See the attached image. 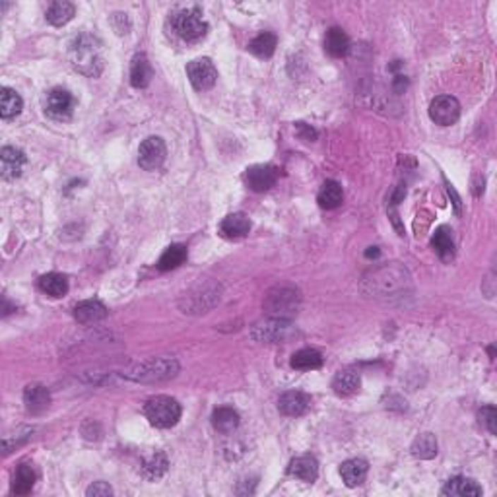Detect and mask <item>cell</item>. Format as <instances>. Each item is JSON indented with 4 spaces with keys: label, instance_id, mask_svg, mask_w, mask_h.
Wrapping results in <instances>:
<instances>
[{
    "label": "cell",
    "instance_id": "6da1fadb",
    "mask_svg": "<svg viewBox=\"0 0 497 497\" xmlns=\"http://www.w3.org/2000/svg\"><path fill=\"white\" fill-rule=\"evenodd\" d=\"M68 61L72 68L88 78H97L103 72V49L101 41L90 33H80L68 47Z\"/></svg>",
    "mask_w": 497,
    "mask_h": 497
},
{
    "label": "cell",
    "instance_id": "7a4b0ae2",
    "mask_svg": "<svg viewBox=\"0 0 497 497\" xmlns=\"http://www.w3.org/2000/svg\"><path fill=\"white\" fill-rule=\"evenodd\" d=\"M179 371V364L173 357H155L148 361H140L131 367H124L123 377L136 383H160L175 377Z\"/></svg>",
    "mask_w": 497,
    "mask_h": 497
},
{
    "label": "cell",
    "instance_id": "3957f363",
    "mask_svg": "<svg viewBox=\"0 0 497 497\" xmlns=\"http://www.w3.org/2000/svg\"><path fill=\"white\" fill-rule=\"evenodd\" d=\"M406 284H408V272L396 264L375 268L364 278V286H369V294H395L398 289H402Z\"/></svg>",
    "mask_w": 497,
    "mask_h": 497
},
{
    "label": "cell",
    "instance_id": "277c9868",
    "mask_svg": "<svg viewBox=\"0 0 497 497\" xmlns=\"http://www.w3.org/2000/svg\"><path fill=\"white\" fill-rule=\"evenodd\" d=\"M144 414H146L148 421L152 426L160 427V429H167V427L175 426L181 419V404L171 396H152L144 404Z\"/></svg>",
    "mask_w": 497,
    "mask_h": 497
},
{
    "label": "cell",
    "instance_id": "5b68a950",
    "mask_svg": "<svg viewBox=\"0 0 497 497\" xmlns=\"http://www.w3.org/2000/svg\"><path fill=\"white\" fill-rule=\"evenodd\" d=\"M264 309L270 317L289 321V317L299 309V292L287 286L274 287L264 299Z\"/></svg>",
    "mask_w": 497,
    "mask_h": 497
},
{
    "label": "cell",
    "instance_id": "8992f818",
    "mask_svg": "<svg viewBox=\"0 0 497 497\" xmlns=\"http://www.w3.org/2000/svg\"><path fill=\"white\" fill-rule=\"evenodd\" d=\"M173 28L177 31L179 37L193 43V41H198L206 35L208 23L196 8H185L173 16Z\"/></svg>",
    "mask_w": 497,
    "mask_h": 497
},
{
    "label": "cell",
    "instance_id": "52a82bcc",
    "mask_svg": "<svg viewBox=\"0 0 497 497\" xmlns=\"http://www.w3.org/2000/svg\"><path fill=\"white\" fill-rule=\"evenodd\" d=\"M292 330H294L292 321L270 317L253 325L251 336H253V340L261 342V344H276V342L286 340L287 336L292 334Z\"/></svg>",
    "mask_w": 497,
    "mask_h": 497
},
{
    "label": "cell",
    "instance_id": "ba28073f",
    "mask_svg": "<svg viewBox=\"0 0 497 497\" xmlns=\"http://www.w3.org/2000/svg\"><path fill=\"white\" fill-rule=\"evenodd\" d=\"M186 76L191 80L194 90L206 92V90H212L216 84L217 70L210 59H196V61L186 64Z\"/></svg>",
    "mask_w": 497,
    "mask_h": 497
},
{
    "label": "cell",
    "instance_id": "9c48e42d",
    "mask_svg": "<svg viewBox=\"0 0 497 497\" xmlns=\"http://www.w3.org/2000/svg\"><path fill=\"white\" fill-rule=\"evenodd\" d=\"M167 148L160 136H148L138 148V163L144 171L160 169L165 162Z\"/></svg>",
    "mask_w": 497,
    "mask_h": 497
},
{
    "label": "cell",
    "instance_id": "30bf717a",
    "mask_svg": "<svg viewBox=\"0 0 497 497\" xmlns=\"http://www.w3.org/2000/svg\"><path fill=\"white\" fill-rule=\"evenodd\" d=\"M74 111V97L68 90L53 88L45 97V113L54 121H68Z\"/></svg>",
    "mask_w": 497,
    "mask_h": 497
},
{
    "label": "cell",
    "instance_id": "8fae6325",
    "mask_svg": "<svg viewBox=\"0 0 497 497\" xmlns=\"http://www.w3.org/2000/svg\"><path fill=\"white\" fill-rule=\"evenodd\" d=\"M460 116V103L453 95H439L429 103V119L439 126H450Z\"/></svg>",
    "mask_w": 497,
    "mask_h": 497
},
{
    "label": "cell",
    "instance_id": "7c38bea8",
    "mask_svg": "<svg viewBox=\"0 0 497 497\" xmlns=\"http://www.w3.org/2000/svg\"><path fill=\"white\" fill-rule=\"evenodd\" d=\"M278 181V171L274 165H264V163H258V165H253L245 171V183L251 191L255 193H264L268 191L272 186L276 185Z\"/></svg>",
    "mask_w": 497,
    "mask_h": 497
},
{
    "label": "cell",
    "instance_id": "4fadbf2b",
    "mask_svg": "<svg viewBox=\"0 0 497 497\" xmlns=\"http://www.w3.org/2000/svg\"><path fill=\"white\" fill-rule=\"evenodd\" d=\"M23 165H25V154L22 150L12 146H4L0 150V173L2 179L12 181L22 175Z\"/></svg>",
    "mask_w": 497,
    "mask_h": 497
},
{
    "label": "cell",
    "instance_id": "5bb4252c",
    "mask_svg": "<svg viewBox=\"0 0 497 497\" xmlns=\"http://www.w3.org/2000/svg\"><path fill=\"white\" fill-rule=\"evenodd\" d=\"M309 406L311 398L301 390H287L278 398V410L284 416H289V418L303 416L305 412L309 410Z\"/></svg>",
    "mask_w": 497,
    "mask_h": 497
},
{
    "label": "cell",
    "instance_id": "9a60e30c",
    "mask_svg": "<svg viewBox=\"0 0 497 497\" xmlns=\"http://www.w3.org/2000/svg\"><path fill=\"white\" fill-rule=\"evenodd\" d=\"M248 232H251V220L245 214H241V212L225 216L222 220V224H220V233H222V237H225V239H243Z\"/></svg>",
    "mask_w": 497,
    "mask_h": 497
},
{
    "label": "cell",
    "instance_id": "2e32d148",
    "mask_svg": "<svg viewBox=\"0 0 497 497\" xmlns=\"http://www.w3.org/2000/svg\"><path fill=\"white\" fill-rule=\"evenodd\" d=\"M287 472L289 476H294L297 480L301 481H313L318 478V462L317 458L311 457V455H301V457H295L289 466H287Z\"/></svg>",
    "mask_w": 497,
    "mask_h": 497
},
{
    "label": "cell",
    "instance_id": "e0dca14e",
    "mask_svg": "<svg viewBox=\"0 0 497 497\" xmlns=\"http://www.w3.org/2000/svg\"><path fill=\"white\" fill-rule=\"evenodd\" d=\"M105 317H107V307L101 301H95V299L78 303L74 307V318L82 325H93V323H100L101 318Z\"/></svg>",
    "mask_w": 497,
    "mask_h": 497
},
{
    "label": "cell",
    "instance_id": "ac0fdd59",
    "mask_svg": "<svg viewBox=\"0 0 497 497\" xmlns=\"http://www.w3.org/2000/svg\"><path fill=\"white\" fill-rule=\"evenodd\" d=\"M23 402L31 414H41L51 404V393L43 385H28L23 390Z\"/></svg>",
    "mask_w": 497,
    "mask_h": 497
},
{
    "label": "cell",
    "instance_id": "d6986e66",
    "mask_svg": "<svg viewBox=\"0 0 497 497\" xmlns=\"http://www.w3.org/2000/svg\"><path fill=\"white\" fill-rule=\"evenodd\" d=\"M441 496L447 497H480L481 488L470 478L465 476H457L445 484V488L441 489Z\"/></svg>",
    "mask_w": 497,
    "mask_h": 497
},
{
    "label": "cell",
    "instance_id": "ffe728a7",
    "mask_svg": "<svg viewBox=\"0 0 497 497\" xmlns=\"http://www.w3.org/2000/svg\"><path fill=\"white\" fill-rule=\"evenodd\" d=\"M367 470H369V465L364 458H349L340 466V476L348 488H356L359 484H364Z\"/></svg>",
    "mask_w": 497,
    "mask_h": 497
},
{
    "label": "cell",
    "instance_id": "44dd1931",
    "mask_svg": "<svg viewBox=\"0 0 497 497\" xmlns=\"http://www.w3.org/2000/svg\"><path fill=\"white\" fill-rule=\"evenodd\" d=\"M152 76H154V70H152V64L148 61L146 54H136L131 64V84L138 90L146 88L152 82Z\"/></svg>",
    "mask_w": 497,
    "mask_h": 497
},
{
    "label": "cell",
    "instance_id": "7402d4cb",
    "mask_svg": "<svg viewBox=\"0 0 497 497\" xmlns=\"http://www.w3.org/2000/svg\"><path fill=\"white\" fill-rule=\"evenodd\" d=\"M239 414L229 406H220L212 414V426L220 433H232L239 426Z\"/></svg>",
    "mask_w": 497,
    "mask_h": 497
},
{
    "label": "cell",
    "instance_id": "603a6c76",
    "mask_svg": "<svg viewBox=\"0 0 497 497\" xmlns=\"http://www.w3.org/2000/svg\"><path fill=\"white\" fill-rule=\"evenodd\" d=\"M167 466H169L167 457H165L163 453H154V455L144 458V462L140 466V472H142V476H144L148 481H155L167 472Z\"/></svg>",
    "mask_w": 497,
    "mask_h": 497
},
{
    "label": "cell",
    "instance_id": "cb8c5ba5",
    "mask_svg": "<svg viewBox=\"0 0 497 497\" xmlns=\"http://www.w3.org/2000/svg\"><path fill=\"white\" fill-rule=\"evenodd\" d=\"M325 51L330 56H344L349 51V39L340 28H330L325 35Z\"/></svg>",
    "mask_w": 497,
    "mask_h": 497
},
{
    "label": "cell",
    "instance_id": "d4e9b609",
    "mask_svg": "<svg viewBox=\"0 0 497 497\" xmlns=\"http://www.w3.org/2000/svg\"><path fill=\"white\" fill-rule=\"evenodd\" d=\"M23 101L20 97V93L12 90V88H2L0 92V115L2 119H14L22 113Z\"/></svg>",
    "mask_w": 497,
    "mask_h": 497
},
{
    "label": "cell",
    "instance_id": "484cf974",
    "mask_svg": "<svg viewBox=\"0 0 497 497\" xmlns=\"http://www.w3.org/2000/svg\"><path fill=\"white\" fill-rule=\"evenodd\" d=\"M359 383H361L359 375L352 369H346V371L336 373V377L333 379V388L338 396H352L359 390Z\"/></svg>",
    "mask_w": 497,
    "mask_h": 497
},
{
    "label": "cell",
    "instance_id": "4316f807",
    "mask_svg": "<svg viewBox=\"0 0 497 497\" xmlns=\"http://www.w3.org/2000/svg\"><path fill=\"white\" fill-rule=\"evenodd\" d=\"M318 206L326 210L338 208L344 200V193H342V186L336 181H326L325 185L321 186L318 191Z\"/></svg>",
    "mask_w": 497,
    "mask_h": 497
},
{
    "label": "cell",
    "instance_id": "83f0119b",
    "mask_svg": "<svg viewBox=\"0 0 497 497\" xmlns=\"http://www.w3.org/2000/svg\"><path fill=\"white\" fill-rule=\"evenodd\" d=\"M431 245H433L435 253L439 255L441 261H445V263L453 261V256H455V243H453V235H450L449 227H439L435 232L433 239H431Z\"/></svg>",
    "mask_w": 497,
    "mask_h": 497
},
{
    "label": "cell",
    "instance_id": "f1b7e54d",
    "mask_svg": "<svg viewBox=\"0 0 497 497\" xmlns=\"http://www.w3.org/2000/svg\"><path fill=\"white\" fill-rule=\"evenodd\" d=\"M39 287H41V292H45L51 297H62V295L68 294V280L62 274L51 272V274H45L39 278Z\"/></svg>",
    "mask_w": 497,
    "mask_h": 497
},
{
    "label": "cell",
    "instance_id": "f546056e",
    "mask_svg": "<svg viewBox=\"0 0 497 497\" xmlns=\"http://www.w3.org/2000/svg\"><path fill=\"white\" fill-rule=\"evenodd\" d=\"M76 14V8L72 2H66V0H59V2H53L49 10H47V22L53 23L56 28H61L64 23H68L72 18Z\"/></svg>",
    "mask_w": 497,
    "mask_h": 497
},
{
    "label": "cell",
    "instance_id": "4dcf8cb0",
    "mask_svg": "<svg viewBox=\"0 0 497 497\" xmlns=\"http://www.w3.org/2000/svg\"><path fill=\"white\" fill-rule=\"evenodd\" d=\"M292 367L299 369V371H313L323 367V356L318 354L317 349L303 348L299 352H295L292 357Z\"/></svg>",
    "mask_w": 497,
    "mask_h": 497
},
{
    "label": "cell",
    "instance_id": "1f68e13d",
    "mask_svg": "<svg viewBox=\"0 0 497 497\" xmlns=\"http://www.w3.org/2000/svg\"><path fill=\"white\" fill-rule=\"evenodd\" d=\"M35 484V472L30 465H20L12 480V493L14 496H28Z\"/></svg>",
    "mask_w": 497,
    "mask_h": 497
},
{
    "label": "cell",
    "instance_id": "d6a6232c",
    "mask_svg": "<svg viewBox=\"0 0 497 497\" xmlns=\"http://www.w3.org/2000/svg\"><path fill=\"white\" fill-rule=\"evenodd\" d=\"M276 35L274 33H270V31H263V33H258L251 43H248V51L255 54V56H258V59H268V56H272L274 54V51H276Z\"/></svg>",
    "mask_w": 497,
    "mask_h": 497
},
{
    "label": "cell",
    "instance_id": "836d02e7",
    "mask_svg": "<svg viewBox=\"0 0 497 497\" xmlns=\"http://www.w3.org/2000/svg\"><path fill=\"white\" fill-rule=\"evenodd\" d=\"M185 261H186L185 245H171V247L165 248V251H163V255L160 256V261H157V268H160L162 272L173 270V268L181 266Z\"/></svg>",
    "mask_w": 497,
    "mask_h": 497
},
{
    "label": "cell",
    "instance_id": "e575fe53",
    "mask_svg": "<svg viewBox=\"0 0 497 497\" xmlns=\"http://www.w3.org/2000/svg\"><path fill=\"white\" fill-rule=\"evenodd\" d=\"M412 455L424 460H429L437 455V439L433 433H421L416 437V441L412 445Z\"/></svg>",
    "mask_w": 497,
    "mask_h": 497
},
{
    "label": "cell",
    "instance_id": "d590c367",
    "mask_svg": "<svg viewBox=\"0 0 497 497\" xmlns=\"http://www.w3.org/2000/svg\"><path fill=\"white\" fill-rule=\"evenodd\" d=\"M33 429H30V427H23V429H18V435L16 437H12V435H6L4 437V443H2V449H4V453H10V450H14L18 445H22L23 441H28L30 439V435Z\"/></svg>",
    "mask_w": 497,
    "mask_h": 497
},
{
    "label": "cell",
    "instance_id": "8d00e7d4",
    "mask_svg": "<svg viewBox=\"0 0 497 497\" xmlns=\"http://www.w3.org/2000/svg\"><path fill=\"white\" fill-rule=\"evenodd\" d=\"M480 421L488 427L489 433H497V410L493 406H484L480 410Z\"/></svg>",
    "mask_w": 497,
    "mask_h": 497
},
{
    "label": "cell",
    "instance_id": "74e56055",
    "mask_svg": "<svg viewBox=\"0 0 497 497\" xmlns=\"http://www.w3.org/2000/svg\"><path fill=\"white\" fill-rule=\"evenodd\" d=\"M111 493H113V489L105 481H95V484H92L90 488L85 489V496L88 497H107Z\"/></svg>",
    "mask_w": 497,
    "mask_h": 497
},
{
    "label": "cell",
    "instance_id": "f35d334b",
    "mask_svg": "<svg viewBox=\"0 0 497 497\" xmlns=\"http://www.w3.org/2000/svg\"><path fill=\"white\" fill-rule=\"evenodd\" d=\"M295 132H297V136L301 140H305V142H313V140L317 138V132L313 131L311 126H307L305 123L295 124Z\"/></svg>",
    "mask_w": 497,
    "mask_h": 497
},
{
    "label": "cell",
    "instance_id": "ab89813d",
    "mask_svg": "<svg viewBox=\"0 0 497 497\" xmlns=\"http://www.w3.org/2000/svg\"><path fill=\"white\" fill-rule=\"evenodd\" d=\"M116 20H123V22H128V18H126V14H115V16H113V25H116ZM128 25H131V23H126V25H119V28H115L116 33H119V35H124V33H128V30H131Z\"/></svg>",
    "mask_w": 497,
    "mask_h": 497
},
{
    "label": "cell",
    "instance_id": "60d3db41",
    "mask_svg": "<svg viewBox=\"0 0 497 497\" xmlns=\"http://www.w3.org/2000/svg\"><path fill=\"white\" fill-rule=\"evenodd\" d=\"M365 255H367V256H377V255H379V251H377V247H375V251H367Z\"/></svg>",
    "mask_w": 497,
    "mask_h": 497
}]
</instances>
